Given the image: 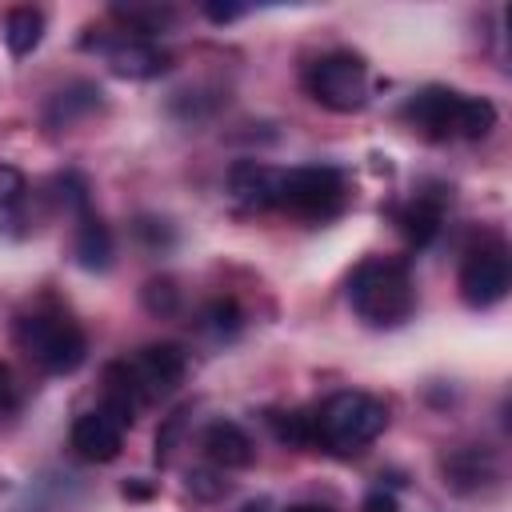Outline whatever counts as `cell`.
I'll use <instances>...</instances> for the list:
<instances>
[{"instance_id":"obj_16","label":"cell","mask_w":512,"mask_h":512,"mask_svg":"<svg viewBox=\"0 0 512 512\" xmlns=\"http://www.w3.org/2000/svg\"><path fill=\"white\" fill-rule=\"evenodd\" d=\"M28 224V176L0 164V236H20Z\"/></svg>"},{"instance_id":"obj_26","label":"cell","mask_w":512,"mask_h":512,"mask_svg":"<svg viewBox=\"0 0 512 512\" xmlns=\"http://www.w3.org/2000/svg\"><path fill=\"white\" fill-rule=\"evenodd\" d=\"M284 512H336V508H328V504H288Z\"/></svg>"},{"instance_id":"obj_9","label":"cell","mask_w":512,"mask_h":512,"mask_svg":"<svg viewBox=\"0 0 512 512\" xmlns=\"http://www.w3.org/2000/svg\"><path fill=\"white\" fill-rule=\"evenodd\" d=\"M124 420L112 416L104 404H96L92 412H80L76 424H72V448L80 460H92V464H108L120 456L124 448Z\"/></svg>"},{"instance_id":"obj_10","label":"cell","mask_w":512,"mask_h":512,"mask_svg":"<svg viewBox=\"0 0 512 512\" xmlns=\"http://www.w3.org/2000/svg\"><path fill=\"white\" fill-rule=\"evenodd\" d=\"M96 48L104 52L108 68L116 76H128V80H152L168 68V52L144 36H132V32H120L112 40H96Z\"/></svg>"},{"instance_id":"obj_15","label":"cell","mask_w":512,"mask_h":512,"mask_svg":"<svg viewBox=\"0 0 512 512\" xmlns=\"http://www.w3.org/2000/svg\"><path fill=\"white\" fill-rule=\"evenodd\" d=\"M100 88L96 84H88V80H76V84H68V88H60L52 100H48V108H44V124L52 128V132H60V128H68V124H76L80 116H88V112H96L100 108Z\"/></svg>"},{"instance_id":"obj_6","label":"cell","mask_w":512,"mask_h":512,"mask_svg":"<svg viewBox=\"0 0 512 512\" xmlns=\"http://www.w3.org/2000/svg\"><path fill=\"white\" fill-rule=\"evenodd\" d=\"M304 84L308 96L328 112H360L368 104V64L348 48L316 56L304 72Z\"/></svg>"},{"instance_id":"obj_21","label":"cell","mask_w":512,"mask_h":512,"mask_svg":"<svg viewBox=\"0 0 512 512\" xmlns=\"http://www.w3.org/2000/svg\"><path fill=\"white\" fill-rule=\"evenodd\" d=\"M204 324L216 332V336H228V332H236L240 328V308H236V300H212L208 308H204Z\"/></svg>"},{"instance_id":"obj_11","label":"cell","mask_w":512,"mask_h":512,"mask_svg":"<svg viewBox=\"0 0 512 512\" xmlns=\"http://www.w3.org/2000/svg\"><path fill=\"white\" fill-rule=\"evenodd\" d=\"M200 448H204V456L216 464V468H248L252 460H256V444H252V436L236 424V420H212L208 428H204V436H200Z\"/></svg>"},{"instance_id":"obj_18","label":"cell","mask_w":512,"mask_h":512,"mask_svg":"<svg viewBox=\"0 0 512 512\" xmlns=\"http://www.w3.org/2000/svg\"><path fill=\"white\" fill-rule=\"evenodd\" d=\"M40 40H44V12L40 8H12L4 16V44L12 56L36 52Z\"/></svg>"},{"instance_id":"obj_12","label":"cell","mask_w":512,"mask_h":512,"mask_svg":"<svg viewBox=\"0 0 512 512\" xmlns=\"http://www.w3.org/2000/svg\"><path fill=\"white\" fill-rule=\"evenodd\" d=\"M276 180H280V168L260 160H240L228 172V192L244 208H276Z\"/></svg>"},{"instance_id":"obj_24","label":"cell","mask_w":512,"mask_h":512,"mask_svg":"<svg viewBox=\"0 0 512 512\" xmlns=\"http://www.w3.org/2000/svg\"><path fill=\"white\" fill-rule=\"evenodd\" d=\"M204 16L216 20V24H228V20L244 16V8H240V4H204Z\"/></svg>"},{"instance_id":"obj_5","label":"cell","mask_w":512,"mask_h":512,"mask_svg":"<svg viewBox=\"0 0 512 512\" xmlns=\"http://www.w3.org/2000/svg\"><path fill=\"white\" fill-rule=\"evenodd\" d=\"M348 204V180L332 164H300V168H280L276 180V208L292 212L300 220L324 224L340 216Z\"/></svg>"},{"instance_id":"obj_25","label":"cell","mask_w":512,"mask_h":512,"mask_svg":"<svg viewBox=\"0 0 512 512\" xmlns=\"http://www.w3.org/2000/svg\"><path fill=\"white\" fill-rule=\"evenodd\" d=\"M16 400V380H12V368L0 360V408H12Z\"/></svg>"},{"instance_id":"obj_4","label":"cell","mask_w":512,"mask_h":512,"mask_svg":"<svg viewBox=\"0 0 512 512\" xmlns=\"http://www.w3.org/2000/svg\"><path fill=\"white\" fill-rule=\"evenodd\" d=\"M12 336H16V348L36 368H44L52 376L76 372L84 364V356H88L84 328L64 312H24V316H16Z\"/></svg>"},{"instance_id":"obj_3","label":"cell","mask_w":512,"mask_h":512,"mask_svg":"<svg viewBox=\"0 0 512 512\" xmlns=\"http://www.w3.org/2000/svg\"><path fill=\"white\" fill-rule=\"evenodd\" d=\"M388 428V404L372 392H332L312 408V444L328 456H360Z\"/></svg>"},{"instance_id":"obj_17","label":"cell","mask_w":512,"mask_h":512,"mask_svg":"<svg viewBox=\"0 0 512 512\" xmlns=\"http://www.w3.org/2000/svg\"><path fill=\"white\" fill-rule=\"evenodd\" d=\"M492 476H496V464L480 448H456L452 456H444V484H452L456 492H472Z\"/></svg>"},{"instance_id":"obj_14","label":"cell","mask_w":512,"mask_h":512,"mask_svg":"<svg viewBox=\"0 0 512 512\" xmlns=\"http://www.w3.org/2000/svg\"><path fill=\"white\" fill-rule=\"evenodd\" d=\"M396 224H400V232L408 236V244L424 248V244L440 232V224H444V196L416 192V196L396 212Z\"/></svg>"},{"instance_id":"obj_20","label":"cell","mask_w":512,"mask_h":512,"mask_svg":"<svg viewBox=\"0 0 512 512\" xmlns=\"http://www.w3.org/2000/svg\"><path fill=\"white\" fill-rule=\"evenodd\" d=\"M268 424L292 448H308L312 444V412H300V408H292V412H268Z\"/></svg>"},{"instance_id":"obj_19","label":"cell","mask_w":512,"mask_h":512,"mask_svg":"<svg viewBox=\"0 0 512 512\" xmlns=\"http://www.w3.org/2000/svg\"><path fill=\"white\" fill-rule=\"evenodd\" d=\"M116 16L128 24L132 36H144V40H152L156 32H164L176 20V12L160 8V4H128V8H116Z\"/></svg>"},{"instance_id":"obj_1","label":"cell","mask_w":512,"mask_h":512,"mask_svg":"<svg viewBox=\"0 0 512 512\" xmlns=\"http://www.w3.org/2000/svg\"><path fill=\"white\" fill-rule=\"evenodd\" d=\"M348 304L368 328H400L416 312V284L404 260L368 256L348 276Z\"/></svg>"},{"instance_id":"obj_8","label":"cell","mask_w":512,"mask_h":512,"mask_svg":"<svg viewBox=\"0 0 512 512\" xmlns=\"http://www.w3.org/2000/svg\"><path fill=\"white\" fill-rule=\"evenodd\" d=\"M132 392L140 404H152V400H164L172 396L180 384H184V372H188V352L172 340H160V344H144L136 348L128 360H120Z\"/></svg>"},{"instance_id":"obj_7","label":"cell","mask_w":512,"mask_h":512,"mask_svg":"<svg viewBox=\"0 0 512 512\" xmlns=\"http://www.w3.org/2000/svg\"><path fill=\"white\" fill-rule=\"evenodd\" d=\"M460 300L468 308H496L512 288V260L500 236H480L460 260Z\"/></svg>"},{"instance_id":"obj_23","label":"cell","mask_w":512,"mask_h":512,"mask_svg":"<svg viewBox=\"0 0 512 512\" xmlns=\"http://www.w3.org/2000/svg\"><path fill=\"white\" fill-rule=\"evenodd\" d=\"M360 512H400V504H396V496H392V492L376 488V492H368V496H364Z\"/></svg>"},{"instance_id":"obj_2","label":"cell","mask_w":512,"mask_h":512,"mask_svg":"<svg viewBox=\"0 0 512 512\" xmlns=\"http://www.w3.org/2000/svg\"><path fill=\"white\" fill-rule=\"evenodd\" d=\"M400 116L428 140H480L496 128V108L484 96H468L444 84H428L408 96Z\"/></svg>"},{"instance_id":"obj_13","label":"cell","mask_w":512,"mask_h":512,"mask_svg":"<svg viewBox=\"0 0 512 512\" xmlns=\"http://www.w3.org/2000/svg\"><path fill=\"white\" fill-rule=\"evenodd\" d=\"M72 256H76V264L88 268V272H104V268H112V232H108V224H104L92 208L76 216Z\"/></svg>"},{"instance_id":"obj_22","label":"cell","mask_w":512,"mask_h":512,"mask_svg":"<svg viewBox=\"0 0 512 512\" xmlns=\"http://www.w3.org/2000/svg\"><path fill=\"white\" fill-rule=\"evenodd\" d=\"M144 304H148L156 316L176 312V288H172V280H152V284L144 288Z\"/></svg>"}]
</instances>
